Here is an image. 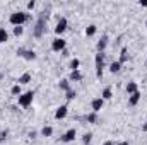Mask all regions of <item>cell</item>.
Returning a JSON list of instances; mask_svg holds the SVG:
<instances>
[{
    "label": "cell",
    "mask_w": 147,
    "mask_h": 145,
    "mask_svg": "<svg viewBox=\"0 0 147 145\" xmlns=\"http://www.w3.org/2000/svg\"><path fill=\"white\" fill-rule=\"evenodd\" d=\"M28 19H29V17H28V14H26V12H22V10L12 12V14H10V17H9V21H10V24H12L14 28H16V26H22Z\"/></svg>",
    "instance_id": "cell-1"
},
{
    "label": "cell",
    "mask_w": 147,
    "mask_h": 145,
    "mask_svg": "<svg viewBox=\"0 0 147 145\" xmlns=\"http://www.w3.org/2000/svg\"><path fill=\"white\" fill-rule=\"evenodd\" d=\"M33 99H34V91H28V92H22L19 97H17V103L19 106L22 108H29L33 104Z\"/></svg>",
    "instance_id": "cell-2"
},
{
    "label": "cell",
    "mask_w": 147,
    "mask_h": 145,
    "mask_svg": "<svg viewBox=\"0 0 147 145\" xmlns=\"http://www.w3.org/2000/svg\"><path fill=\"white\" fill-rule=\"evenodd\" d=\"M105 53H96L94 56V63H96V77L101 79L103 77V70H105Z\"/></svg>",
    "instance_id": "cell-3"
},
{
    "label": "cell",
    "mask_w": 147,
    "mask_h": 145,
    "mask_svg": "<svg viewBox=\"0 0 147 145\" xmlns=\"http://www.w3.org/2000/svg\"><path fill=\"white\" fill-rule=\"evenodd\" d=\"M45 31H46V19H45V15H41V17L38 19V22L34 24V29H33V36H34V38H41Z\"/></svg>",
    "instance_id": "cell-4"
},
{
    "label": "cell",
    "mask_w": 147,
    "mask_h": 145,
    "mask_svg": "<svg viewBox=\"0 0 147 145\" xmlns=\"http://www.w3.org/2000/svg\"><path fill=\"white\" fill-rule=\"evenodd\" d=\"M65 48H67V41H65L63 38H55V39L51 41V50H53V51L62 53Z\"/></svg>",
    "instance_id": "cell-5"
},
{
    "label": "cell",
    "mask_w": 147,
    "mask_h": 145,
    "mask_svg": "<svg viewBox=\"0 0 147 145\" xmlns=\"http://www.w3.org/2000/svg\"><path fill=\"white\" fill-rule=\"evenodd\" d=\"M67 26H69L67 19H65V17H60V19H58V22H57V26H55V34L62 38V34L67 31Z\"/></svg>",
    "instance_id": "cell-6"
},
{
    "label": "cell",
    "mask_w": 147,
    "mask_h": 145,
    "mask_svg": "<svg viewBox=\"0 0 147 145\" xmlns=\"http://www.w3.org/2000/svg\"><path fill=\"white\" fill-rule=\"evenodd\" d=\"M75 137H77V132H75V128H69L63 135H62V142L63 144H69V142H74L75 140Z\"/></svg>",
    "instance_id": "cell-7"
},
{
    "label": "cell",
    "mask_w": 147,
    "mask_h": 145,
    "mask_svg": "<svg viewBox=\"0 0 147 145\" xmlns=\"http://www.w3.org/2000/svg\"><path fill=\"white\" fill-rule=\"evenodd\" d=\"M105 106V101L101 99V97H96V99H92V103H91V108H92V113H99L101 109Z\"/></svg>",
    "instance_id": "cell-8"
},
{
    "label": "cell",
    "mask_w": 147,
    "mask_h": 145,
    "mask_svg": "<svg viewBox=\"0 0 147 145\" xmlns=\"http://www.w3.org/2000/svg\"><path fill=\"white\" fill-rule=\"evenodd\" d=\"M67 113H69V106L67 104H62L60 108L55 111V119H63L67 116Z\"/></svg>",
    "instance_id": "cell-9"
},
{
    "label": "cell",
    "mask_w": 147,
    "mask_h": 145,
    "mask_svg": "<svg viewBox=\"0 0 147 145\" xmlns=\"http://www.w3.org/2000/svg\"><path fill=\"white\" fill-rule=\"evenodd\" d=\"M106 46H108V36L105 34V36L98 41V44H96V50H98V53H105Z\"/></svg>",
    "instance_id": "cell-10"
},
{
    "label": "cell",
    "mask_w": 147,
    "mask_h": 145,
    "mask_svg": "<svg viewBox=\"0 0 147 145\" xmlns=\"http://www.w3.org/2000/svg\"><path fill=\"white\" fill-rule=\"evenodd\" d=\"M140 97H142V92H140V91L134 92L132 96H128V104H130V106H137L139 101H140Z\"/></svg>",
    "instance_id": "cell-11"
},
{
    "label": "cell",
    "mask_w": 147,
    "mask_h": 145,
    "mask_svg": "<svg viewBox=\"0 0 147 145\" xmlns=\"http://www.w3.org/2000/svg\"><path fill=\"white\" fill-rule=\"evenodd\" d=\"M125 91H127V94H128V96H132L134 92H137V91H139L137 82H128V84H127V87H125Z\"/></svg>",
    "instance_id": "cell-12"
},
{
    "label": "cell",
    "mask_w": 147,
    "mask_h": 145,
    "mask_svg": "<svg viewBox=\"0 0 147 145\" xmlns=\"http://www.w3.org/2000/svg\"><path fill=\"white\" fill-rule=\"evenodd\" d=\"M31 82V73L29 72H26V73H22L19 79H17V84L19 85H24V84H29Z\"/></svg>",
    "instance_id": "cell-13"
},
{
    "label": "cell",
    "mask_w": 147,
    "mask_h": 145,
    "mask_svg": "<svg viewBox=\"0 0 147 145\" xmlns=\"http://www.w3.org/2000/svg\"><path fill=\"white\" fill-rule=\"evenodd\" d=\"M69 80L80 82V80H82V72H80V70H74V72H70V75H69Z\"/></svg>",
    "instance_id": "cell-14"
},
{
    "label": "cell",
    "mask_w": 147,
    "mask_h": 145,
    "mask_svg": "<svg viewBox=\"0 0 147 145\" xmlns=\"http://www.w3.org/2000/svg\"><path fill=\"white\" fill-rule=\"evenodd\" d=\"M22 58L28 60V62H33V60H36V51H33V50H26L24 55H22Z\"/></svg>",
    "instance_id": "cell-15"
},
{
    "label": "cell",
    "mask_w": 147,
    "mask_h": 145,
    "mask_svg": "<svg viewBox=\"0 0 147 145\" xmlns=\"http://www.w3.org/2000/svg\"><path fill=\"white\" fill-rule=\"evenodd\" d=\"M111 97H113V91H111V87H105V91L101 92V99H103V101H110Z\"/></svg>",
    "instance_id": "cell-16"
},
{
    "label": "cell",
    "mask_w": 147,
    "mask_h": 145,
    "mask_svg": "<svg viewBox=\"0 0 147 145\" xmlns=\"http://www.w3.org/2000/svg\"><path fill=\"white\" fill-rule=\"evenodd\" d=\"M58 87H60L62 91H65V92L70 91V80H69V79H62V80L58 82Z\"/></svg>",
    "instance_id": "cell-17"
},
{
    "label": "cell",
    "mask_w": 147,
    "mask_h": 145,
    "mask_svg": "<svg viewBox=\"0 0 147 145\" xmlns=\"http://www.w3.org/2000/svg\"><path fill=\"white\" fill-rule=\"evenodd\" d=\"M9 41V33H7V29L5 28H0V44H3V43H7Z\"/></svg>",
    "instance_id": "cell-18"
},
{
    "label": "cell",
    "mask_w": 147,
    "mask_h": 145,
    "mask_svg": "<svg viewBox=\"0 0 147 145\" xmlns=\"http://www.w3.org/2000/svg\"><path fill=\"white\" fill-rule=\"evenodd\" d=\"M86 121L91 123V125H96V123H98V113H89V114L86 116Z\"/></svg>",
    "instance_id": "cell-19"
},
{
    "label": "cell",
    "mask_w": 147,
    "mask_h": 145,
    "mask_svg": "<svg viewBox=\"0 0 147 145\" xmlns=\"http://www.w3.org/2000/svg\"><path fill=\"white\" fill-rule=\"evenodd\" d=\"M120 70H121V63H120L118 60H116V62H113V63L110 65V72L111 73H118Z\"/></svg>",
    "instance_id": "cell-20"
},
{
    "label": "cell",
    "mask_w": 147,
    "mask_h": 145,
    "mask_svg": "<svg viewBox=\"0 0 147 145\" xmlns=\"http://www.w3.org/2000/svg\"><path fill=\"white\" fill-rule=\"evenodd\" d=\"M51 135H53V128H51V126H43V128H41V137H46V138H48V137H51Z\"/></svg>",
    "instance_id": "cell-21"
},
{
    "label": "cell",
    "mask_w": 147,
    "mask_h": 145,
    "mask_svg": "<svg viewBox=\"0 0 147 145\" xmlns=\"http://www.w3.org/2000/svg\"><path fill=\"white\" fill-rule=\"evenodd\" d=\"M96 31H98V28H96L94 24H91V26H87V28H86V36H87V38L94 36V34H96Z\"/></svg>",
    "instance_id": "cell-22"
},
{
    "label": "cell",
    "mask_w": 147,
    "mask_h": 145,
    "mask_svg": "<svg viewBox=\"0 0 147 145\" xmlns=\"http://www.w3.org/2000/svg\"><path fill=\"white\" fill-rule=\"evenodd\" d=\"M127 60H128V55H127V48H121V51H120V60H118V62L123 65Z\"/></svg>",
    "instance_id": "cell-23"
},
{
    "label": "cell",
    "mask_w": 147,
    "mask_h": 145,
    "mask_svg": "<svg viewBox=\"0 0 147 145\" xmlns=\"http://www.w3.org/2000/svg\"><path fill=\"white\" fill-rule=\"evenodd\" d=\"M10 94H12V96H17V97H19V96L22 94V89H21V85H19V84H16V85H14V87L10 89Z\"/></svg>",
    "instance_id": "cell-24"
},
{
    "label": "cell",
    "mask_w": 147,
    "mask_h": 145,
    "mask_svg": "<svg viewBox=\"0 0 147 145\" xmlns=\"http://www.w3.org/2000/svg\"><path fill=\"white\" fill-rule=\"evenodd\" d=\"M79 67H80L79 58H74V60H70V72H74V70H79Z\"/></svg>",
    "instance_id": "cell-25"
},
{
    "label": "cell",
    "mask_w": 147,
    "mask_h": 145,
    "mask_svg": "<svg viewBox=\"0 0 147 145\" xmlns=\"http://www.w3.org/2000/svg\"><path fill=\"white\" fill-rule=\"evenodd\" d=\"M82 142H84V145H89L91 142H92V133H84Z\"/></svg>",
    "instance_id": "cell-26"
},
{
    "label": "cell",
    "mask_w": 147,
    "mask_h": 145,
    "mask_svg": "<svg viewBox=\"0 0 147 145\" xmlns=\"http://www.w3.org/2000/svg\"><path fill=\"white\" fill-rule=\"evenodd\" d=\"M75 96H77V92H75V91H72V89L65 92V97H67V101H72V99H75Z\"/></svg>",
    "instance_id": "cell-27"
},
{
    "label": "cell",
    "mask_w": 147,
    "mask_h": 145,
    "mask_svg": "<svg viewBox=\"0 0 147 145\" xmlns=\"http://www.w3.org/2000/svg\"><path fill=\"white\" fill-rule=\"evenodd\" d=\"M24 34V28L22 26H16L14 28V36H22Z\"/></svg>",
    "instance_id": "cell-28"
},
{
    "label": "cell",
    "mask_w": 147,
    "mask_h": 145,
    "mask_svg": "<svg viewBox=\"0 0 147 145\" xmlns=\"http://www.w3.org/2000/svg\"><path fill=\"white\" fill-rule=\"evenodd\" d=\"M7 135H9V130H5V132H2V133H0V144L7 138Z\"/></svg>",
    "instance_id": "cell-29"
},
{
    "label": "cell",
    "mask_w": 147,
    "mask_h": 145,
    "mask_svg": "<svg viewBox=\"0 0 147 145\" xmlns=\"http://www.w3.org/2000/svg\"><path fill=\"white\" fill-rule=\"evenodd\" d=\"M36 7V2L34 0H31V2H28V10H33Z\"/></svg>",
    "instance_id": "cell-30"
},
{
    "label": "cell",
    "mask_w": 147,
    "mask_h": 145,
    "mask_svg": "<svg viewBox=\"0 0 147 145\" xmlns=\"http://www.w3.org/2000/svg\"><path fill=\"white\" fill-rule=\"evenodd\" d=\"M24 51H26V48H19V50H17V56H21V58H22Z\"/></svg>",
    "instance_id": "cell-31"
},
{
    "label": "cell",
    "mask_w": 147,
    "mask_h": 145,
    "mask_svg": "<svg viewBox=\"0 0 147 145\" xmlns=\"http://www.w3.org/2000/svg\"><path fill=\"white\" fill-rule=\"evenodd\" d=\"M36 132H29V138H36Z\"/></svg>",
    "instance_id": "cell-32"
},
{
    "label": "cell",
    "mask_w": 147,
    "mask_h": 145,
    "mask_svg": "<svg viewBox=\"0 0 147 145\" xmlns=\"http://www.w3.org/2000/svg\"><path fill=\"white\" fill-rule=\"evenodd\" d=\"M103 145H115V142H113V140H106Z\"/></svg>",
    "instance_id": "cell-33"
},
{
    "label": "cell",
    "mask_w": 147,
    "mask_h": 145,
    "mask_svg": "<svg viewBox=\"0 0 147 145\" xmlns=\"http://www.w3.org/2000/svg\"><path fill=\"white\" fill-rule=\"evenodd\" d=\"M142 132H146V133H147V121L142 125Z\"/></svg>",
    "instance_id": "cell-34"
},
{
    "label": "cell",
    "mask_w": 147,
    "mask_h": 145,
    "mask_svg": "<svg viewBox=\"0 0 147 145\" xmlns=\"http://www.w3.org/2000/svg\"><path fill=\"white\" fill-rule=\"evenodd\" d=\"M139 3H140V5H142V7H147V0H144V2H142V0H140V2H139Z\"/></svg>",
    "instance_id": "cell-35"
},
{
    "label": "cell",
    "mask_w": 147,
    "mask_h": 145,
    "mask_svg": "<svg viewBox=\"0 0 147 145\" xmlns=\"http://www.w3.org/2000/svg\"><path fill=\"white\" fill-rule=\"evenodd\" d=\"M118 145H130V144H128V142H120Z\"/></svg>",
    "instance_id": "cell-36"
},
{
    "label": "cell",
    "mask_w": 147,
    "mask_h": 145,
    "mask_svg": "<svg viewBox=\"0 0 147 145\" xmlns=\"http://www.w3.org/2000/svg\"><path fill=\"white\" fill-rule=\"evenodd\" d=\"M2 79H3V73L0 72V80H2Z\"/></svg>",
    "instance_id": "cell-37"
},
{
    "label": "cell",
    "mask_w": 147,
    "mask_h": 145,
    "mask_svg": "<svg viewBox=\"0 0 147 145\" xmlns=\"http://www.w3.org/2000/svg\"><path fill=\"white\" fill-rule=\"evenodd\" d=\"M146 28H147V21H146Z\"/></svg>",
    "instance_id": "cell-38"
},
{
    "label": "cell",
    "mask_w": 147,
    "mask_h": 145,
    "mask_svg": "<svg viewBox=\"0 0 147 145\" xmlns=\"http://www.w3.org/2000/svg\"><path fill=\"white\" fill-rule=\"evenodd\" d=\"M89 145H92V144H89Z\"/></svg>",
    "instance_id": "cell-39"
}]
</instances>
